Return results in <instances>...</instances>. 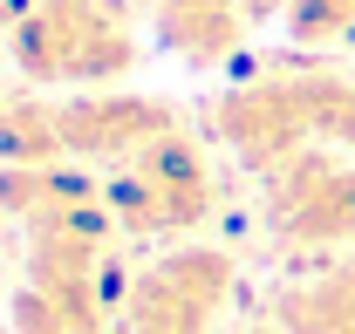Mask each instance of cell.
<instances>
[{
    "mask_svg": "<svg viewBox=\"0 0 355 334\" xmlns=\"http://www.w3.org/2000/svg\"><path fill=\"white\" fill-rule=\"evenodd\" d=\"M280 314H287L294 334H355V266L335 273V280H314V287L287 293Z\"/></svg>",
    "mask_w": 355,
    "mask_h": 334,
    "instance_id": "cell-9",
    "label": "cell"
},
{
    "mask_svg": "<svg viewBox=\"0 0 355 334\" xmlns=\"http://www.w3.org/2000/svg\"><path fill=\"white\" fill-rule=\"evenodd\" d=\"M171 109L150 96H76L62 103V143L76 157H144L171 137Z\"/></svg>",
    "mask_w": 355,
    "mask_h": 334,
    "instance_id": "cell-5",
    "label": "cell"
},
{
    "mask_svg": "<svg viewBox=\"0 0 355 334\" xmlns=\"http://www.w3.org/2000/svg\"><path fill=\"white\" fill-rule=\"evenodd\" d=\"M219 130L232 137V150H239L246 164H287V157L314 137L301 76H266V82L232 89V96L219 103Z\"/></svg>",
    "mask_w": 355,
    "mask_h": 334,
    "instance_id": "cell-3",
    "label": "cell"
},
{
    "mask_svg": "<svg viewBox=\"0 0 355 334\" xmlns=\"http://www.w3.org/2000/svg\"><path fill=\"white\" fill-rule=\"evenodd\" d=\"M301 89H308L314 137H342V143H355V82H342V76H301Z\"/></svg>",
    "mask_w": 355,
    "mask_h": 334,
    "instance_id": "cell-10",
    "label": "cell"
},
{
    "mask_svg": "<svg viewBox=\"0 0 355 334\" xmlns=\"http://www.w3.org/2000/svg\"><path fill=\"white\" fill-rule=\"evenodd\" d=\"M287 42H349V28H355V0H287Z\"/></svg>",
    "mask_w": 355,
    "mask_h": 334,
    "instance_id": "cell-11",
    "label": "cell"
},
{
    "mask_svg": "<svg viewBox=\"0 0 355 334\" xmlns=\"http://www.w3.org/2000/svg\"><path fill=\"white\" fill-rule=\"evenodd\" d=\"M14 62L35 82L103 89L137 62V42L110 14V0H35L14 28Z\"/></svg>",
    "mask_w": 355,
    "mask_h": 334,
    "instance_id": "cell-1",
    "label": "cell"
},
{
    "mask_svg": "<svg viewBox=\"0 0 355 334\" xmlns=\"http://www.w3.org/2000/svg\"><path fill=\"white\" fill-rule=\"evenodd\" d=\"M116 218L130 232H178V225H198L205 205H212V184H205V164L184 137H164L150 143L144 157H130V170L116 177Z\"/></svg>",
    "mask_w": 355,
    "mask_h": 334,
    "instance_id": "cell-2",
    "label": "cell"
},
{
    "mask_svg": "<svg viewBox=\"0 0 355 334\" xmlns=\"http://www.w3.org/2000/svg\"><path fill=\"white\" fill-rule=\"evenodd\" d=\"M342 48H355V28H349V42H342Z\"/></svg>",
    "mask_w": 355,
    "mask_h": 334,
    "instance_id": "cell-12",
    "label": "cell"
},
{
    "mask_svg": "<svg viewBox=\"0 0 355 334\" xmlns=\"http://www.w3.org/2000/svg\"><path fill=\"white\" fill-rule=\"evenodd\" d=\"M225 287H232V266L219 252H178L157 273H144L130 300V334H205Z\"/></svg>",
    "mask_w": 355,
    "mask_h": 334,
    "instance_id": "cell-4",
    "label": "cell"
},
{
    "mask_svg": "<svg viewBox=\"0 0 355 334\" xmlns=\"http://www.w3.org/2000/svg\"><path fill=\"white\" fill-rule=\"evenodd\" d=\"M260 14H287V0H157V42L191 69H212L232 62Z\"/></svg>",
    "mask_w": 355,
    "mask_h": 334,
    "instance_id": "cell-6",
    "label": "cell"
},
{
    "mask_svg": "<svg viewBox=\"0 0 355 334\" xmlns=\"http://www.w3.org/2000/svg\"><path fill=\"white\" fill-rule=\"evenodd\" d=\"M273 211L294 239H355V170L328 157H287Z\"/></svg>",
    "mask_w": 355,
    "mask_h": 334,
    "instance_id": "cell-7",
    "label": "cell"
},
{
    "mask_svg": "<svg viewBox=\"0 0 355 334\" xmlns=\"http://www.w3.org/2000/svg\"><path fill=\"white\" fill-rule=\"evenodd\" d=\"M0 157H14V164H55V157H69L62 109L55 103H28V96L0 103Z\"/></svg>",
    "mask_w": 355,
    "mask_h": 334,
    "instance_id": "cell-8",
    "label": "cell"
}]
</instances>
